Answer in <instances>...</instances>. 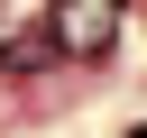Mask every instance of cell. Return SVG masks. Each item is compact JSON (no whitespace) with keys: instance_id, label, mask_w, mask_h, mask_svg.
I'll list each match as a JSON object with an SVG mask.
<instances>
[{"instance_id":"cell-1","label":"cell","mask_w":147,"mask_h":138,"mask_svg":"<svg viewBox=\"0 0 147 138\" xmlns=\"http://www.w3.org/2000/svg\"><path fill=\"white\" fill-rule=\"evenodd\" d=\"M110 28H119L110 0H64V9L46 18V37H55L64 55H110Z\"/></svg>"},{"instance_id":"cell-2","label":"cell","mask_w":147,"mask_h":138,"mask_svg":"<svg viewBox=\"0 0 147 138\" xmlns=\"http://www.w3.org/2000/svg\"><path fill=\"white\" fill-rule=\"evenodd\" d=\"M129 138H147V129H129Z\"/></svg>"}]
</instances>
